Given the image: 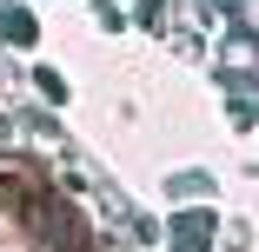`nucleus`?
<instances>
[]
</instances>
